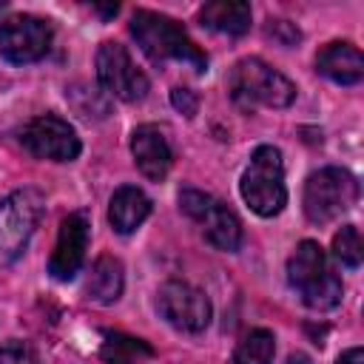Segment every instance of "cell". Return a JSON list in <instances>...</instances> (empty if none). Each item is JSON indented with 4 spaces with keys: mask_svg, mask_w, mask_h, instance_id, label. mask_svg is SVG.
I'll use <instances>...</instances> for the list:
<instances>
[{
    "mask_svg": "<svg viewBox=\"0 0 364 364\" xmlns=\"http://www.w3.org/2000/svg\"><path fill=\"white\" fill-rule=\"evenodd\" d=\"M131 34L136 37L139 48L154 60V63H165V60H176L191 65L193 71H205L208 68V57L196 48V43L185 34V28L156 11L148 9H136L131 17Z\"/></svg>",
    "mask_w": 364,
    "mask_h": 364,
    "instance_id": "cell-1",
    "label": "cell"
},
{
    "mask_svg": "<svg viewBox=\"0 0 364 364\" xmlns=\"http://www.w3.org/2000/svg\"><path fill=\"white\" fill-rule=\"evenodd\" d=\"M287 282L313 310H330L341 301V279L330 267L327 253L318 242L304 239L287 259Z\"/></svg>",
    "mask_w": 364,
    "mask_h": 364,
    "instance_id": "cell-2",
    "label": "cell"
},
{
    "mask_svg": "<svg viewBox=\"0 0 364 364\" xmlns=\"http://www.w3.org/2000/svg\"><path fill=\"white\" fill-rule=\"evenodd\" d=\"M228 88H230V97L242 108H253V105L287 108L296 100V85L282 71H276L259 57L239 60L230 71Z\"/></svg>",
    "mask_w": 364,
    "mask_h": 364,
    "instance_id": "cell-3",
    "label": "cell"
},
{
    "mask_svg": "<svg viewBox=\"0 0 364 364\" xmlns=\"http://www.w3.org/2000/svg\"><path fill=\"white\" fill-rule=\"evenodd\" d=\"M242 196L247 208L259 216H276L287 205L284 165L282 154L273 145H259L250 156V165L242 173Z\"/></svg>",
    "mask_w": 364,
    "mask_h": 364,
    "instance_id": "cell-4",
    "label": "cell"
},
{
    "mask_svg": "<svg viewBox=\"0 0 364 364\" xmlns=\"http://www.w3.org/2000/svg\"><path fill=\"white\" fill-rule=\"evenodd\" d=\"M358 199V182L344 168H321L304 185V213L313 225H327L347 213Z\"/></svg>",
    "mask_w": 364,
    "mask_h": 364,
    "instance_id": "cell-5",
    "label": "cell"
},
{
    "mask_svg": "<svg viewBox=\"0 0 364 364\" xmlns=\"http://www.w3.org/2000/svg\"><path fill=\"white\" fill-rule=\"evenodd\" d=\"M43 213V196L31 188L0 199V267L11 264L28 245Z\"/></svg>",
    "mask_w": 364,
    "mask_h": 364,
    "instance_id": "cell-6",
    "label": "cell"
},
{
    "mask_svg": "<svg viewBox=\"0 0 364 364\" xmlns=\"http://www.w3.org/2000/svg\"><path fill=\"white\" fill-rule=\"evenodd\" d=\"M179 208L191 219H196L202 225V233L213 247L228 250V253L239 250V245H242V222L236 219V213L228 205H222L210 193H202L196 188H185L179 193Z\"/></svg>",
    "mask_w": 364,
    "mask_h": 364,
    "instance_id": "cell-7",
    "label": "cell"
},
{
    "mask_svg": "<svg viewBox=\"0 0 364 364\" xmlns=\"http://www.w3.org/2000/svg\"><path fill=\"white\" fill-rule=\"evenodd\" d=\"M97 80L105 94L122 102H139L148 94V77L134 65L131 54L119 43H102L97 48Z\"/></svg>",
    "mask_w": 364,
    "mask_h": 364,
    "instance_id": "cell-8",
    "label": "cell"
},
{
    "mask_svg": "<svg viewBox=\"0 0 364 364\" xmlns=\"http://www.w3.org/2000/svg\"><path fill=\"white\" fill-rule=\"evenodd\" d=\"M51 48V26L34 14H11L0 23V54L14 65L37 63Z\"/></svg>",
    "mask_w": 364,
    "mask_h": 364,
    "instance_id": "cell-9",
    "label": "cell"
},
{
    "mask_svg": "<svg viewBox=\"0 0 364 364\" xmlns=\"http://www.w3.org/2000/svg\"><path fill=\"white\" fill-rule=\"evenodd\" d=\"M23 148L37 156V159H51V162H71L80 156V136L74 128L57 117V114H40L34 117L23 131H20Z\"/></svg>",
    "mask_w": 364,
    "mask_h": 364,
    "instance_id": "cell-10",
    "label": "cell"
},
{
    "mask_svg": "<svg viewBox=\"0 0 364 364\" xmlns=\"http://www.w3.org/2000/svg\"><path fill=\"white\" fill-rule=\"evenodd\" d=\"M156 310L182 333H199L210 321V299L185 282H165L156 293Z\"/></svg>",
    "mask_w": 364,
    "mask_h": 364,
    "instance_id": "cell-11",
    "label": "cell"
},
{
    "mask_svg": "<svg viewBox=\"0 0 364 364\" xmlns=\"http://www.w3.org/2000/svg\"><path fill=\"white\" fill-rule=\"evenodd\" d=\"M85 250H88V216L77 210V213H68L60 225V236L48 259V273L60 282L74 279L85 262Z\"/></svg>",
    "mask_w": 364,
    "mask_h": 364,
    "instance_id": "cell-12",
    "label": "cell"
},
{
    "mask_svg": "<svg viewBox=\"0 0 364 364\" xmlns=\"http://www.w3.org/2000/svg\"><path fill=\"white\" fill-rule=\"evenodd\" d=\"M131 154H134L136 168L142 171V176H148L154 182L165 179L168 171H171V162H173L171 145H168L165 134L156 125H139L131 134Z\"/></svg>",
    "mask_w": 364,
    "mask_h": 364,
    "instance_id": "cell-13",
    "label": "cell"
},
{
    "mask_svg": "<svg viewBox=\"0 0 364 364\" xmlns=\"http://www.w3.org/2000/svg\"><path fill=\"white\" fill-rule=\"evenodd\" d=\"M316 71L338 85H355L364 77V57L353 43H327L316 54Z\"/></svg>",
    "mask_w": 364,
    "mask_h": 364,
    "instance_id": "cell-14",
    "label": "cell"
},
{
    "mask_svg": "<svg viewBox=\"0 0 364 364\" xmlns=\"http://www.w3.org/2000/svg\"><path fill=\"white\" fill-rule=\"evenodd\" d=\"M151 213V199L134 188V185H122L114 191L111 205H108V222L117 233H134Z\"/></svg>",
    "mask_w": 364,
    "mask_h": 364,
    "instance_id": "cell-15",
    "label": "cell"
},
{
    "mask_svg": "<svg viewBox=\"0 0 364 364\" xmlns=\"http://www.w3.org/2000/svg\"><path fill=\"white\" fill-rule=\"evenodd\" d=\"M250 6L242 3V0H213V3H205L199 9V23L210 31H219V34H230V37H239L250 28Z\"/></svg>",
    "mask_w": 364,
    "mask_h": 364,
    "instance_id": "cell-16",
    "label": "cell"
},
{
    "mask_svg": "<svg viewBox=\"0 0 364 364\" xmlns=\"http://www.w3.org/2000/svg\"><path fill=\"white\" fill-rule=\"evenodd\" d=\"M122 284H125L122 262L114 259V256H100V259L91 264L85 293H88V299L97 301V304H114V301L122 296Z\"/></svg>",
    "mask_w": 364,
    "mask_h": 364,
    "instance_id": "cell-17",
    "label": "cell"
},
{
    "mask_svg": "<svg viewBox=\"0 0 364 364\" xmlns=\"http://www.w3.org/2000/svg\"><path fill=\"white\" fill-rule=\"evenodd\" d=\"M154 350L148 341L136 338V336H125V333H105L102 347H100V358L105 364H136L139 358H151Z\"/></svg>",
    "mask_w": 364,
    "mask_h": 364,
    "instance_id": "cell-18",
    "label": "cell"
},
{
    "mask_svg": "<svg viewBox=\"0 0 364 364\" xmlns=\"http://www.w3.org/2000/svg\"><path fill=\"white\" fill-rule=\"evenodd\" d=\"M273 355H276L273 333L264 327H253L239 338L233 364H273Z\"/></svg>",
    "mask_w": 364,
    "mask_h": 364,
    "instance_id": "cell-19",
    "label": "cell"
},
{
    "mask_svg": "<svg viewBox=\"0 0 364 364\" xmlns=\"http://www.w3.org/2000/svg\"><path fill=\"white\" fill-rule=\"evenodd\" d=\"M333 256L347 264V267H358L361 264V256H364V245H361V236H358V228L355 225H344L336 236H333Z\"/></svg>",
    "mask_w": 364,
    "mask_h": 364,
    "instance_id": "cell-20",
    "label": "cell"
},
{
    "mask_svg": "<svg viewBox=\"0 0 364 364\" xmlns=\"http://www.w3.org/2000/svg\"><path fill=\"white\" fill-rule=\"evenodd\" d=\"M74 88L85 97V102L74 105L80 111V117H85V119H102L108 114V100L102 97L100 88H91V85H74Z\"/></svg>",
    "mask_w": 364,
    "mask_h": 364,
    "instance_id": "cell-21",
    "label": "cell"
},
{
    "mask_svg": "<svg viewBox=\"0 0 364 364\" xmlns=\"http://www.w3.org/2000/svg\"><path fill=\"white\" fill-rule=\"evenodd\" d=\"M264 34L270 37V40H276L279 46H296L299 43V28L290 23V20H282V17H270L267 23H264Z\"/></svg>",
    "mask_w": 364,
    "mask_h": 364,
    "instance_id": "cell-22",
    "label": "cell"
},
{
    "mask_svg": "<svg viewBox=\"0 0 364 364\" xmlns=\"http://www.w3.org/2000/svg\"><path fill=\"white\" fill-rule=\"evenodd\" d=\"M0 364H37V355L23 341H9L0 347Z\"/></svg>",
    "mask_w": 364,
    "mask_h": 364,
    "instance_id": "cell-23",
    "label": "cell"
},
{
    "mask_svg": "<svg viewBox=\"0 0 364 364\" xmlns=\"http://www.w3.org/2000/svg\"><path fill=\"white\" fill-rule=\"evenodd\" d=\"M171 102H173V108L182 111L185 117H193V114L199 111V100H196V94H193L191 88H173V91H171Z\"/></svg>",
    "mask_w": 364,
    "mask_h": 364,
    "instance_id": "cell-24",
    "label": "cell"
},
{
    "mask_svg": "<svg viewBox=\"0 0 364 364\" xmlns=\"http://www.w3.org/2000/svg\"><path fill=\"white\" fill-rule=\"evenodd\" d=\"M336 364H364V350H361V347H350L347 353L338 355Z\"/></svg>",
    "mask_w": 364,
    "mask_h": 364,
    "instance_id": "cell-25",
    "label": "cell"
},
{
    "mask_svg": "<svg viewBox=\"0 0 364 364\" xmlns=\"http://www.w3.org/2000/svg\"><path fill=\"white\" fill-rule=\"evenodd\" d=\"M287 364H313V361H310V355H304V353H293V355L287 358Z\"/></svg>",
    "mask_w": 364,
    "mask_h": 364,
    "instance_id": "cell-26",
    "label": "cell"
},
{
    "mask_svg": "<svg viewBox=\"0 0 364 364\" xmlns=\"http://www.w3.org/2000/svg\"><path fill=\"white\" fill-rule=\"evenodd\" d=\"M3 6H6V0H0V9H3Z\"/></svg>",
    "mask_w": 364,
    "mask_h": 364,
    "instance_id": "cell-27",
    "label": "cell"
}]
</instances>
